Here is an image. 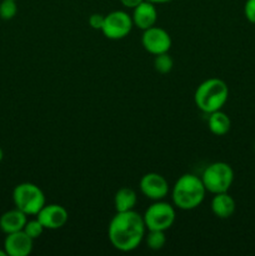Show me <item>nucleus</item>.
Listing matches in <instances>:
<instances>
[{
    "mask_svg": "<svg viewBox=\"0 0 255 256\" xmlns=\"http://www.w3.org/2000/svg\"><path fill=\"white\" fill-rule=\"evenodd\" d=\"M12 202L15 208L22 210L28 216L30 215L36 216L38 212L46 204L44 192L32 182L18 184L12 190Z\"/></svg>",
    "mask_w": 255,
    "mask_h": 256,
    "instance_id": "4",
    "label": "nucleus"
},
{
    "mask_svg": "<svg viewBox=\"0 0 255 256\" xmlns=\"http://www.w3.org/2000/svg\"><path fill=\"white\" fill-rule=\"evenodd\" d=\"M132 22L135 26L142 30H146L149 28L156 25L158 22V10L155 4L144 0L142 4L138 5L132 9Z\"/></svg>",
    "mask_w": 255,
    "mask_h": 256,
    "instance_id": "12",
    "label": "nucleus"
},
{
    "mask_svg": "<svg viewBox=\"0 0 255 256\" xmlns=\"http://www.w3.org/2000/svg\"><path fill=\"white\" fill-rule=\"evenodd\" d=\"M254 150H255V144H254Z\"/></svg>",
    "mask_w": 255,
    "mask_h": 256,
    "instance_id": "27",
    "label": "nucleus"
},
{
    "mask_svg": "<svg viewBox=\"0 0 255 256\" xmlns=\"http://www.w3.org/2000/svg\"><path fill=\"white\" fill-rule=\"evenodd\" d=\"M34 240L24 232H20L6 234L4 240V250L8 256H28L32 254Z\"/></svg>",
    "mask_w": 255,
    "mask_h": 256,
    "instance_id": "11",
    "label": "nucleus"
},
{
    "mask_svg": "<svg viewBox=\"0 0 255 256\" xmlns=\"http://www.w3.org/2000/svg\"><path fill=\"white\" fill-rule=\"evenodd\" d=\"M2 159H4V152H2V149L0 148V162H2Z\"/></svg>",
    "mask_w": 255,
    "mask_h": 256,
    "instance_id": "25",
    "label": "nucleus"
},
{
    "mask_svg": "<svg viewBox=\"0 0 255 256\" xmlns=\"http://www.w3.org/2000/svg\"><path fill=\"white\" fill-rule=\"evenodd\" d=\"M210 208H212V214L219 219H229L232 216L236 209V204L232 195L226 192H219V194H214L212 202H210Z\"/></svg>",
    "mask_w": 255,
    "mask_h": 256,
    "instance_id": "13",
    "label": "nucleus"
},
{
    "mask_svg": "<svg viewBox=\"0 0 255 256\" xmlns=\"http://www.w3.org/2000/svg\"><path fill=\"white\" fill-rule=\"evenodd\" d=\"M244 15L248 22L255 24V0H246L245 2Z\"/></svg>",
    "mask_w": 255,
    "mask_h": 256,
    "instance_id": "21",
    "label": "nucleus"
},
{
    "mask_svg": "<svg viewBox=\"0 0 255 256\" xmlns=\"http://www.w3.org/2000/svg\"><path fill=\"white\" fill-rule=\"evenodd\" d=\"M105 15L99 14V12H95V14H92L89 16V25L95 30H100L102 32V28L104 25Z\"/></svg>",
    "mask_w": 255,
    "mask_h": 256,
    "instance_id": "22",
    "label": "nucleus"
},
{
    "mask_svg": "<svg viewBox=\"0 0 255 256\" xmlns=\"http://www.w3.org/2000/svg\"><path fill=\"white\" fill-rule=\"evenodd\" d=\"M148 2H152V4H165V2H172V0H148Z\"/></svg>",
    "mask_w": 255,
    "mask_h": 256,
    "instance_id": "24",
    "label": "nucleus"
},
{
    "mask_svg": "<svg viewBox=\"0 0 255 256\" xmlns=\"http://www.w3.org/2000/svg\"><path fill=\"white\" fill-rule=\"evenodd\" d=\"M172 40L169 32L162 28L154 26L149 28L146 30H142V45L148 52L155 55L162 54V52H169L172 48Z\"/></svg>",
    "mask_w": 255,
    "mask_h": 256,
    "instance_id": "8",
    "label": "nucleus"
},
{
    "mask_svg": "<svg viewBox=\"0 0 255 256\" xmlns=\"http://www.w3.org/2000/svg\"><path fill=\"white\" fill-rule=\"evenodd\" d=\"M174 66V60L170 56L169 52H162V54L155 55L154 58V69L160 74H168L172 70Z\"/></svg>",
    "mask_w": 255,
    "mask_h": 256,
    "instance_id": "18",
    "label": "nucleus"
},
{
    "mask_svg": "<svg viewBox=\"0 0 255 256\" xmlns=\"http://www.w3.org/2000/svg\"><path fill=\"white\" fill-rule=\"evenodd\" d=\"M202 180L206 192L210 194L226 192L234 182V170L228 162H212L205 168Z\"/></svg>",
    "mask_w": 255,
    "mask_h": 256,
    "instance_id": "5",
    "label": "nucleus"
},
{
    "mask_svg": "<svg viewBox=\"0 0 255 256\" xmlns=\"http://www.w3.org/2000/svg\"><path fill=\"white\" fill-rule=\"evenodd\" d=\"M132 26H134V22H132V15H129L124 10H114L105 15L102 32L106 39L122 40L130 34Z\"/></svg>",
    "mask_w": 255,
    "mask_h": 256,
    "instance_id": "7",
    "label": "nucleus"
},
{
    "mask_svg": "<svg viewBox=\"0 0 255 256\" xmlns=\"http://www.w3.org/2000/svg\"><path fill=\"white\" fill-rule=\"evenodd\" d=\"M139 188L142 194L150 200H164L169 194V182L158 172H148L140 179Z\"/></svg>",
    "mask_w": 255,
    "mask_h": 256,
    "instance_id": "9",
    "label": "nucleus"
},
{
    "mask_svg": "<svg viewBox=\"0 0 255 256\" xmlns=\"http://www.w3.org/2000/svg\"><path fill=\"white\" fill-rule=\"evenodd\" d=\"M146 234L144 218L135 210L116 212L108 226V238L112 246L122 252H134Z\"/></svg>",
    "mask_w": 255,
    "mask_h": 256,
    "instance_id": "1",
    "label": "nucleus"
},
{
    "mask_svg": "<svg viewBox=\"0 0 255 256\" xmlns=\"http://www.w3.org/2000/svg\"><path fill=\"white\" fill-rule=\"evenodd\" d=\"M206 192L202 178L194 174H184L175 182L172 189V204L185 212L194 210L202 205Z\"/></svg>",
    "mask_w": 255,
    "mask_h": 256,
    "instance_id": "2",
    "label": "nucleus"
},
{
    "mask_svg": "<svg viewBox=\"0 0 255 256\" xmlns=\"http://www.w3.org/2000/svg\"><path fill=\"white\" fill-rule=\"evenodd\" d=\"M145 242L149 249L162 250L166 244V236H165V232L162 230H148V234H145Z\"/></svg>",
    "mask_w": 255,
    "mask_h": 256,
    "instance_id": "17",
    "label": "nucleus"
},
{
    "mask_svg": "<svg viewBox=\"0 0 255 256\" xmlns=\"http://www.w3.org/2000/svg\"><path fill=\"white\" fill-rule=\"evenodd\" d=\"M24 232L26 235H29L32 240H36L38 238L42 236V234L44 232L45 228L42 226V224L40 222V220L38 219H32V220H28L26 224L24 226Z\"/></svg>",
    "mask_w": 255,
    "mask_h": 256,
    "instance_id": "20",
    "label": "nucleus"
},
{
    "mask_svg": "<svg viewBox=\"0 0 255 256\" xmlns=\"http://www.w3.org/2000/svg\"><path fill=\"white\" fill-rule=\"evenodd\" d=\"M18 14L16 0H2L0 2V18L2 20L14 19Z\"/></svg>",
    "mask_w": 255,
    "mask_h": 256,
    "instance_id": "19",
    "label": "nucleus"
},
{
    "mask_svg": "<svg viewBox=\"0 0 255 256\" xmlns=\"http://www.w3.org/2000/svg\"><path fill=\"white\" fill-rule=\"evenodd\" d=\"M0 256H8L6 252H5L4 249H0Z\"/></svg>",
    "mask_w": 255,
    "mask_h": 256,
    "instance_id": "26",
    "label": "nucleus"
},
{
    "mask_svg": "<svg viewBox=\"0 0 255 256\" xmlns=\"http://www.w3.org/2000/svg\"><path fill=\"white\" fill-rule=\"evenodd\" d=\"M142 2H144V0H120L122 6L126 8V9H134L138 5L142 4Z\"/></svg>",
    "mask_w": 255,
    "mask_h": 256,
    "instance_id": "23",
    "label": "nucleus"
},
{
    "mask_svg": "<svg viewBox=\"0 0 255 256\" xmlns=\"http://www.w3.org/2000/svg\"><path fill=\"white\" fill-rule=\"evenodd\" d=\"M208 128H209L210 132L216 136H222V135L228 134L232 128V120L230 118L225 114L222 110L218 112H210L208 114Z\"/></svg>",
    "mask_w": 255,
    "mask_h": 256,
    "instance_id": "15",
    "label": "nucleus"
},
{
    "mask_svg": "<svg viewBox=\"0 0 255 256\" xmlns=\"http://www.w3.org/2000/svg\"><path fill=\"white\" fill-rule=\"evenodd\" d=\"M36 218L40 220L45 230H58L65 226L69 220V212L62 205L45 204L38 212Z\"/></svg>",
    "mask_w": 255,
    "mask_h": 256,
    "instance_id": "10",
    "label": "nucleus"
},
{
    "mask_svg": "<svg viewBox=\"0 0 255 256\" xmlns=\"http://www.w3.org/2000/svg\"><path fill=\"white\" fill-rule=\"evenodd\" d=\"M138 202V195L132 188H120L114 196V206L116 212L134 210Z\"/></svg>",
    "mask_w": 255,
    "mask_h": 256,
    "instance_id": "16",
    "label": "nucleus"
},
{
    "mask_svg": "<svg viewBox=\"0 0 255 256\" xmlns=\"http://www.w3.org/2000/svg\"><path fill=\"white\" fill-rule=\"evenodd\" d=\"M28 215L15 208V209L8 210L0 216V230L4 234L20 232V230L24 229Z\"/></svg>",
    "mask_w": 255,
    "mask_h": 256,
    "instance_id": "14",
    "label": "nucleus"
},
{
    "mask_svg": "<svg viewBox=\"0 0 255 256\" xmlns=\"http://www.w3.org/2000/svg\"><path fill=\"white\" fill-rule=\"evenodd\" d=\"M229 98V86L219 78H209L196 88L194 102L198 109L205 114L222 110Z\"/></svg>",
    "mask_w": 255,
    "mask_h": 256,
    "instance_id": "3",
    "label": "nucleus"
},
{
    "mask_svg": "<svg viewBox=\"0 0 255 256\" xmlns=\"http://www.w3.org/2000/svg\"><path fill=\"white\" fill-rule=\"evenodd\" d=\"M142 218L146 230L166 232L175 222L176 212H175V206H172V204L162 200H156L145 210Z\"/></svg>",
    "mask_w": 255,
    "mask_h": 256,
    "instance_id": "6",
    "label": "nucleus"
}]
</instances>
